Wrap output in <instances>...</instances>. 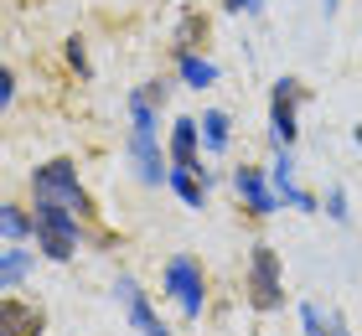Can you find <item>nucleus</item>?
Returning a JSON list of instances; mask_svg holds the SVG:
<instances>
[{"label": "nucleus", "mask_w": 362, "mask_h": 336, "mask_svg": "<svg viewBox=\"0 0 362 336\" xmlns=\"http://www.w3.org/2000/svg\"><path fill=\"white\" fill-rule=\"evenodd\" d=\"M197 145H202V120H176V124H171V166L197 171V176L207 181V166L197 161Z\"/></svg>", "instance_id": "obj_10"}, {"label": "nucleus", "mask_w": 362, "mask_h": 336, "mask_svg": "<svg viewBox=\"0 0 362 336\" xmlns=\"http://www.w3.org/2000/svg\"><path fill=\"white\" fill-rule=\"evenodd\" d=\"M160 284H166V295L181 306V315H187V321H197V315H202V306H207V279H202V264H197V259H187V254L166 259V274H160Z\"/></svg>", "instance_id": "obj_4"}, {"label": "nucleus", "mask_w": 362, "mask_h": 336, "mask_svg": "<svg viewBox=\"0 0 362 336\" xmlns=\"http://www.w3.org/2000/svg\"><path fill=\"white\" fill-rule=\"evenodd\" d=\"M233 187H238V197H243V207H249L254 217H269L274 207H279V192H274V181L259 171V166H238L233 171Z\"/></svg>", "instance_id": "obj_8"}, {"label": "nucleus", "mask_w": 362, "mask_h": 336, "mask_svg": "<svg viewBox=\"0 0 362 336\" xmlns=\"http://www.w3.org/2000/svg\"><path fill=\"white\" fill-rule=\"evenodd\" d=\"M0 104H16V73H11V67H6V73H0Z\"/></svg>", "instance_id": "obj_20"}, {"label": "nucleus", "mask_w": 362, "mask_h": 336, "mask_svg": "<svg viewBox=\"0 0 362 336\" xmlns=\"http://www.w3.org/2000/svg\"><path fill=\"white\" fill-rule=\"evenodd\" d=\"M0 315H6V336H37L42 331V311L26 306V300H16V295H6Z\"/></svg>", "instance_id": "obj_11"}, {"label": "nucleus", "mask_w": 362, "mask_h": 336, "mask_svg": "<svg viewBox=\"0 0 362 336\" xmlns=\"http://www.w3.org/2000/svg\"><path fill=\"white\" fill-rule=\"evenodd\" d=\"M114 300H119L124 306V315H129V326H135L140 336H171L166 331V321H160V315L151 311V300H145V290L129 274H119V284H114Z\"/></svg>", "instance_id": "obj_7"}, {"label": "nucleus", "mask_w": 362, "mask_h": 336, "mask_svg": "<svg viewBox=\"0 0 362 336\" xmlns=\"http://www.w3.org/2000/svg\"><path fill=\"white\" fill-rule=\"evenodd\" d=\"M0 228H6V243H26V238H37V217H26L16 202H6L0 207Z\"/></svg>", "instance_id": "obj_15"}, {"label": "nucleus", "mask_w": 362, "mask_h": 336, "mask_svg": "<svg viewBox=\"0 0 362 336\" xmlns=\"http://www.w3.org/2000/svg\"><path fill=\"white\" fill-rule=\"evenodd\" d=\"M321 6H326V16H337V0H321Z\"/></svg>", "instance_id": "obj_22"}, {"label": "nucleus", "mask_w": 362, "mask_h": 336, "mask_svg": "<svg viewBox=\"0 0 362 336\" xmlns=\"http://www.w3.org/2000/svg\"><path fill=\"white\" fill-rule=\"evenodd\" d=\"M223 6H228V11H249V16H254L259 6H264V0H223Z\"/></svg>", "instance_id": "obj_21"}, {"label": "nucleus", "mask_w": 362, "mask_h": 336, "mask_svg": "<svg viewBox=\"0 0 362 336\" xmlns=\"http://www.w3.org/2000/svg\"><path fill=\"white\" fill-rule=\"evenodd\" d=\"M326 212H332L337 223H347V192H341V187H332V197H326Z\"/></svg>", "instance_id": "obj_19"}, {"label": "nucleus", "mask_w": 362, "mask_h": 336, "mask_svg": "<svg viewBox=\"0 0 362 336\" xmlns=\"http://www.w3.org/2000/svg\"><path fill=\"white\" fill-rule=\"evenodd\" d=\"M78 217L73 207H57V202H37V248L47 259L68 264L78 254Z\"/></svg>", "instance_id": "obj_3"}, {"label": "nucleus", "mask_w": 362, "mask_h": 336, "mask_svg": "<svg viewBox=\"0 0 362 336\" xmlns=\"http://www.w3.org/2000/svg\"><path fill=\"white\" fill-rule=\"evenodd\" d=\"M181 83H187V88H212V83H218V62H207L197 52H181Z\"/></svg>", "instance_id": "obj_16"}, {"label": "nucleus", "mask_w": 362, "mask_h": 336, "mask_svg": "<svg viewBox=\"0 0 362 336\" xmlns=\"http://www.w3.org/2000/svg\"><path fill=\"white\" fill-rule=\"evenodd\" d=\"M31 192H37V202H57V207L88 212V192H83V181H78V166H73L68 156L37 166V171H31Z\"/></svg>", "instance_id": "obj_2"}, {"label": "nucleus", "mask_w": 362, "mask_h": 336, "mask_svg": "<svg viewBox=\"0 0 362 336\" xmlns=\"http://www.w3.org/2000/svg\"><path fill=\"white\" fill-rule=\"evenodd\" d=\"M156 98L135 88L129 93V156H135V176L145 181V187H166L171 166L160 161V145H156Z\"/></svg>", "instance_id": "obj_1"}, {"label": "nucleus", "mask_w": 362, "mask_h": 336, "mask_svg": "<svg viewBox=\"0 0 362 336\" xmlns=\"http://www.w3.org/2000/svg\"><path fill=\"white\" fill-rule=\"evenodd\" d=\"M269 181H274V192L290 202L295 212H316V197H310L305 187H295V156L285 145H274V166H269Z\"/></svg>", "instance_id": "obj_9"}, {"label": "nucleus", "mask_w": 362, "mask_h": 336, "mask_svg": "<svg viewBox=\"0 0 362 336\" xmlns=\"http://www.w3.org/2000/svg\"><path fill=\"white\" fill-rule=\"evenodd\" d=\"M26 269H31V254H26L21 243H11L6 254H0V290H21Z\"/></svg>", "instance_id": "obj_14"}, {"label": "nucleus", "mask_w": 362, "mask_h": 336, "mask_svg": "<svg viewBox=\"0 0 362 336\" xmlns=\"http://www.w3.org/2000/svg\"><path fill=\"white\" fill-rule=\"evenodd\" d=\"M305 98V88L295 78H279L274 83V98H269V140L274 145H295V134H300V124H295V104Z\"/></svg>", "instance_id": "obj_6"}, {"label": "nucleus", "mask_w": 362, "mask_h": 336, "mask_svg": "<svg viewBox=\"0 0 362 336\" xmlns=\"http://www.w3.org/2000/svg\"><path fill=\"white\" fill-rule=\"evenodd\" d=\"M300 331H305V336H332V331H326V321H321V311H316V306H300Z\"/></svg>", "instance_id": "obj_17"}, {"label": "nucleus", "mask_w": 362, "mask_h": 336, "mask_svg": "<svg viewBox=\"0 0 362 336\" xmlns=\"http://www.w3.org/2000/svg\"><path fill=\"white\" fill-rule=\"evenodd\" d=\"M166 187H171V192H176L181 202H187V207H202V202H207V181L197 176V171H181V166H171Z\"/></svg>", "instance_id": "obj_13"}, {"label": "nucleus", "mask_w": 362, "mask_h": 336, "mask_svg": "<svg viewBox=\"0 0 362 336\" xmlns=\"http://www.w3.org/2000/svg\"><path fill=\"white\" fill-rule=\"evenodd\" d=\"M68 62L78 67V78H88V73H93V67H88V52H83V42H78V37L68 42Z\"/></svg>", "instance_id": "obj_18"}, {"label": "nucleus", "mask_w": 362, "mask_h": 336, "mask_svg": "<svg viewBox=\"0 0 362 336\" xmlns=\"http://www.w3.org/2000/svg\"><path fill=\"white\" fill-rule=\"evenodd\" d=\"M228 140H233V120H228L223 109H207V114H202V145L212 150V156H223Z\"/></svg>", "instance_id": "obj_12"}, {"label": "nucleus", "mask_w": 362, "mask_h": 336, "mask_svg": "<svg viewBox=\"0 0 362 336\" xmlns=\"http://www.w3.org/2000/svg\"><path fill=\"white\" fill-rule=\"evenodd\" d=\"M249 300L259 311H274L285 300V279H279V259H274L269 243H259L249 254Z\"/></svg>", "instance_id": "obj_5"}]
</instances>
